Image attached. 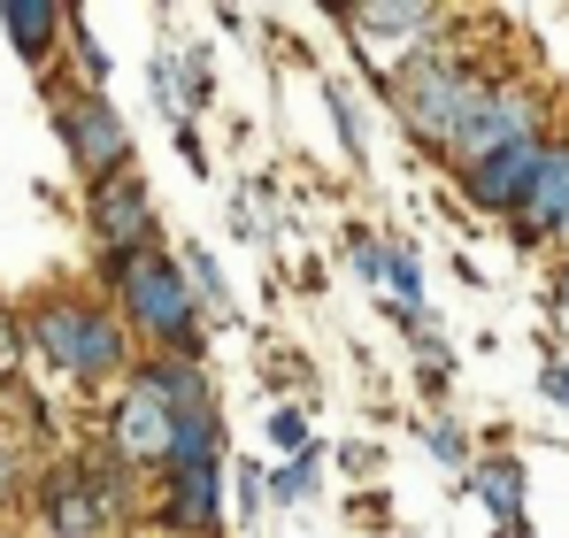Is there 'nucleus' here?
I'll use <instances>...</instances> for the list:
<instances>
[{"instance_id":"f257e3e1","label":"nucleus","mask_w":569,"mask_h":538,"mask_svg":"<svg viewBox=\"0 0 569 538\" xmlns=\"http://www.w3.org/2000/svg\"><path fill=\"white\" fill-rule=\"evenodd\" d=\"M116 300H123V316L154 339V347H178V355H200V300H192L186 269L170 262V255H154V247H139V255H123L116 262Z\"/></svg>"},{"instance_id":"f03ea898","label":"nucleus","mask_w":569,"mask_h":538,"mask_svg":"<svg viewBox=\"0 0 569 538\" xmlns=\"http://www.w3.org/2000/svg\"><path fill=\"white\" fill-rule=\"evenodd\" d=\"M485 92H492V78L470 70L462 54H431V47H416L408 70H400V116H408L416 139L455 147V131L470 123V108L485 100Z\"/></svg>"},{"instance_id":"7ed1b4c3","label":"nucleus","mask_w":569,"mask_h":538,"mask_svg":"<svg viewBox=\"0 0 569 538\" xmlns=\"http://www.w3.org/2000/svg\"><path fill=\"white\" fill-rule=\"evenodd\" d=\"M31 347H39V361H54L62 377H108L123 361V331L100 316L93 300H39Z\"/></svg>"},{"instance_id":"20e7f679","label":"nucleus","mask_w":569,"mask_h":538,"mask_svg":"<svg viewBox=\"0 0 569 538\" xmlns=\"http://www.w3.org/2000/svg\"><path fill=\"white\" fill-rule=\"evenodd\" d=\"M516 139H539V100L523 86H492L485 100L470 108V123L455 131V162L470 170V162H485V155H500V147H516Z\"/></svg>"},{"instance_id":"39448f33","label":"nucleus","mask_w":569,"mask_h":538,"mask_svg":"<svg viewBox=\"0 0 569 538\" xmlns=\"http://www.w3.org/2000/svg\"><path fill=\"white\" fill-rule=\"evenodd\" d=\"M62 139H70V162H78L86 178H108V170L131 162V131H123V116H116L100 92L62 100Z\"/></svg>"},{"instance_id":"423d86ee","label":"nucleus","mask_w":569,"mask_h":538,"mask_svg":"<svg viewBox=\"0 0 569 538\" xmlns=\"http://www.w3.org/2000/svg\"><path fill=\"white\" fill-rule=\"evenodd\" d=\"M93 231L108 239L116 262L147 247V231H154V200H147V178H139L131 162L108 170V178H93Z\"/></svg>"},{"instance_id":"0eeeda50","label":"nucleus","mask_w":569,"mask_h":538,"mask_svg":"<svg viewBox=\"0 0 569 538\" xmlns=\"http://www.w3.org/2000/svg\"><path fill=\"white\" fill-rule=\"evenodd\" d=\"M539 155H547V139H516V147H500V155L470 162V170H462L470 200H477V208H492V216H516L523 192H531V178H539Z\"/></svg>"},{"instance_id":"6e6552de","label":"nucleus","mask_w":569,"mask_h":538,"mask_svg":"<svg viewBox=\"0 0 569 538\" xmlns=\"http://www.w3.org/2000/svg\"><path fill=\"white\" fill-rule=\"evenodd\" d=\"M170 408L147 392V385H131L123 400H116V416H108V439H116V454L123 461H170Z\"/></svg>"},{"instance_id":"1a4fd4ad","label":"nucleus","mask_w":569,"mask_h":538,"mask_svg":"<svg viewBox=\"0 0 569 538\" xmlns=\"http://www.w3.org/2000/svg\"><path fill=\"white\" fill-rule=\"evenodd\" d=\"M562 223H569V139L539 155V178H531L523 208H516V231L523 239H555Z\"/></svg>"},{"instance_id":"9d476101","label":"nucleus","mask_w":569,"mask_h":538,"mask_svg":"<svg viewBox=\"0 0 569 538\" xmlns=\"http://www.w3.org/2000/svg\"><path fill=\"white\" fill-rule=\"evenodd\" d=\"M216 508H223V469L216 461H192V469H170V531H192V538H216Z\"/></svg>"},{"instance_id":"9b49d317","label":"nucleus","mask_w":569,"mask_h":538,"mask_svg":"<svg viewBox=\"0 0 569 538\" xmlns=\"http://www.w3.org/2000/svg\"><path fill=\"white\" fill-rule=\"evenodd\" d=\"M62 23H70V16H62V8H47V0H8V8H0V31L23 47V62H31V70H47V54H54Z\"/></svg>"},{"instance_id":"f8f14e48","label":"nucleus","mask_w":569,"mask_h":538,"mask_svg":"<svg viewBox=\"0 0 569 538\" xmlns=\"http://www.w3.org/2000/svg\"><path fill=\"white\" fill-rule=\"evenodd\" d=\"M131 385H147V392H154V400H162L170 416H200V408H208V385H200V369H192L186 355L147 361V369H139Z\"/></svg>"},{"instance_id":"ddd939ff","label":"nucleus","mask_w":569,"mask_h":538,"mask_svg":"<svg viewBox=\"0 0 569 538\" xmlns=\"http://www.w3.org/2000/svg\"><path fill=\"white\" fill-rule=\"evenodd\" d=\"M339 23H347L362 47H378V39H431L447 16H439V8H347Z\"/></svg>"},{"instance_id":"4468645a","label":"nucleus","mask_w":569,"mask_h":538,"mask_svg":"<svg viewBox=\"0 0 569 538\" xmlns=\"http://www.w3.org/2000/svg\"><path fill=\"white\" fill-rule=\"evenodd\" d=\"M223 454V431H216V408L200 416H178L170 424V469H192V461H216Z\"/></svg>"},{"instance_id":"2eb2a0df","label":"nucleus","mask_w":569,"mask_h":538,"mask_svg":"<svg viewBox=\"0 0 569 538\" xmlns=\"http://www.w3.org/2000/svg\"><path fill=\"white\" fill-rule=\"evenodd\" d=\"M477 500L516 531V516H523V469H516V461H485V469H477Z\"/></svg>"},{"instance_id":"dca6fc26","label":"nucleus","mask_w":569,"mask_h":538,"mask_svg":"<svg viewBox=\"0 0 569 538\" xmlns=\"http://www.w3.org/2000/svg\"><path fill=\"white\" fill-rule=\"evenodd\" d=\"M308 492H316V454H292L278 477H270V492H262V500H308Z\"/></svg>"},{"instance_id":"f3484780","label":"nucleus","mask_w":569,"mask_h":538,"mask_svg":"<svg viewBox=\"0 0 569 538\" xmlns=\"http://www.w3.org/2000/svg\"><path fill=\"white\" fill-rule=\"evenodd\" d=\"M70 31H78V70H86V86H108V54H100V39L93 31H86V23H70Z\"/></svg>"},{"instance_id":"a211bd4d","label":"nucleus","mask_w":569,"mask_h":538,"mask_svg":"<svg viewBox=\"0 0 569 538\" xmlns=\"http://www.w3.org/2000/svg\"><path fill=\"white\" fill-rule=\"evenodd\" d=\"M270 439H278L284 454H308V416H300V408H278V416H270Z\"/></svg>"},{"instance_id":"6ab92c4d","label":"nucleus","mask_w":569,"mask_h":538,"mask_svg":"<svg viewBox=\"0 0 569 538\" xmlns=\"http://www.w3.org/2000/svg\"><path fill=\"white\" fill-rule=\"evenodd\" d=\"M423 439H431V454H439V461H455V469H462V461H470V439H462V431H455V424H431V431H423Z\"/></svg>"},{"instance_id":"aec40b11","label":"nucleus","mask_w":569,"mask_h":538,"mask_svg":"<svg viewBox=\"0 0 569 538\" xmlns=\"http://www.w3.org/2000/svg\"><path fill=\"white\" fill-rule=\"evenodd\" d=\"M186 285H200V300H223V277H216V262L192 247V269H186Z\"/></svg>"},{"instance_id":"412c9836","label":"nucleus","mask_w":569,"mask_h":538,"mask_svg":"<svg viewBox=\"0 0 569 538\" xmlns=\"http://www.w3.org/2000/svg\"><path fill=\"white\" fill-rule=\"evenodd\" d=\"M231 223H239V239H247V247H262V231H270V223H262V208H254L247 192H239V208H231Z\"/></svg>"},{"instance_id":"4be33fe9","label":"nucleus","mask_w":569,"mask_h":538,"mask_svg":"<svg viewBox=\"0 0 569 538\" xmlns=\"http://www.w3.org/2000/svg\"><path fill=\"white\" fill-rule=\"evenodd\" d=\"M239 508H247V516H262V477H254V469L239 477Z\"/></svg>"},{"instance_id":"5701e85b","label":"nucleus","mask_w":569,"mask_h":538,"mask_svg":"<svg viewBox=\"0 0 569 538\" xmlns=\"http://www.w3.org/2000/svg\"><path fill=\"white\" fill-rule=\"evenodd\" d=\"M539 385H547V400H562V408H569V369H547Z\"/></svg>"},{"instance_id":"b1692460","label":"nucleus","mask_w":569,"mask_h":538,"mask_svg":"<svg viewBox=\"0 0 569 538\" xmlns=\"http://www.w3.org/2000/svg\"><path fill=\"white\" fill-rule=\"evenodd\" d=\"M8 485H16V461H8V447H0V500H8Z\"/></svg>"},{"instance_id":"393cba45","label":"nucleus","mask_w":569,"mask_h":538,"mask_svg":"<svg viewBox=\"0 0 569 538\" xmlns=\"http://www.w3.org/2000/svg\"><path fill=\"white\" fill-rule=\"evenodd\" d=\"M555 292H562V308H569V262H562V285H555Z\"/></svg>"},{"instance_id":"a878e982","label":"nucleus","mask_w":569,"mask_h":538,"mask_svg":"<svg viewBox=\"0 0 569 538\" xmlns=\"http://www.w3.org/2000/svg\"><path fill=\"white\" fill-rule=\"evenodd\" d=\"M555 239H562V247H569V223H562V231H555Z\"/></svg>"}]
</instances>
